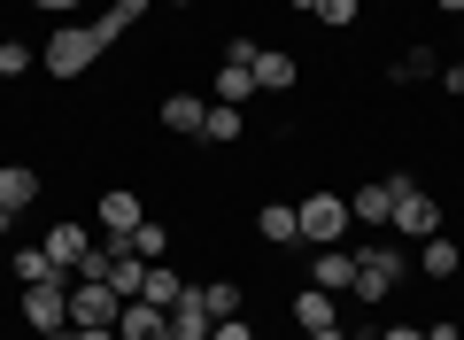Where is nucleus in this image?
I'll return each mask as SVG.
<instances>
[{
  "label": "nucleus",
  "mask_w": 464,
  "mask_h": 340,
  "mask_svg": "<svg viewBox=\"0 0 464 340\" xmlns=\"http://www.w3.org/2000/svg\"><path fill=\"white\" fill-rule=\"evenodd\" d=\"M32 201H39V170L8 162V170H0V209H32Z\"/></svg>",
  "instance_id": "obj_15"
},
{
  "label": "nucleus",
  "mask_w": 464,
  "mask_h": 340,
  "mask_svg": "<svg viewBox=\"0 0 464 340\" xmlns=\"http://www.w3.org/2000/svg\"><path fill=\"white\" fill-rule=\"evenodd\" d=\"M39 54L32 47H16V39H0V78H24V70H32Z\"/></svg>",
  "instance_id": "obj_28"
},
{
  "label": "nucleus",
  "mask_w": 464,
  "mask_h": 340,
  "mask_svg": "<svg viewBox=\"0 0 464 340\" xmlns=\"http://www.w3.org/2000/svg\"><path fill=\"white\" fill-rule=\"evenodd\" d=\"M140 16H148V0H116V8H101V16H93V39H101V47H116Z\"/></svg>",
  "instance_id": "obj_12"
},
{
  "label": "nucleus",
  "mask_w": 464,
  "mask_h": 340,
  "mask_svg": "<svg viewBox=\"0 0 464 340\" xmlns=\"http://www.w3.org/2000/svg\"><path fill=\"white\" fill-rule=\"evenodd\" d=\"M201 294V309H209V317H240V294L225 287V278H217V287H194Z\"/></svg>",
  "instance_id": "obj_26"
},
{
  "label": "nucleus",
  "mask_w": 464,
  "mask_h": 340,
  "mask_svg": "<svg viewBox=\"0 0 464 340\" xmlns=\"http://www.w3.org/2000/svg\"><path fill=\"white\" fill-rule=\"evenodd\" d=\"M302 340H348V333H341V325H325V333H302Z\"/></svg>",
  "instance_id": "obj_36"
},
{
  "label": "nucleus",
  "mask_w": 464,
  "mask_h": 340,
  "mask_svg": "<svg viewBox=\"0 0 464 340\" xmlns=\"http://www.w3.org/2000/svg\"><path fill=\"white\" fill-rule=\"evenodd\" d=\"M256 93H279V85H295V63H286V54H271V47H256Z\"/></svg>",
  "instance_id": "obj_19"
},
{
  "label": "nucleus",
  "mask_w": 464,
  "mask_h": 340,
  "mask_svg": "<svg viewBox=\"0 0 464 340\" xmlns=\"http://www.w3.org/2000/svg\"><path fill=\"white\" fill-rule=\"evenodd\" d=\"M32 8H54V16H70V8H85V0H32Z\"/></svg>",
  "instance_id": "obj_32"
},
{
  "label": "nucleus",
  "mask_w": 464,
  "mask_h": 340,
  "mask_svg": "<svg viewBox=\"0 0 464 340\" xmlns=\"http://www.w3.org/2000/svg\"><path fill=\"white\" fill-rule=\"evenodd\" d=\"M426 340H464V333H457V325H433V333H426Z\"/></svg>",
  "instance_id": "obj_34"
},
{
  "label": "nucleus",
  "mask_w": 464,
  "mask_h": 340,
  "mask_svg": "<svg viewBox=\"0 0 464 340\" xmlns=\"http://www.w3.org/2000/svg\"><path fill=\"white\" fill-rule=\"evenodd\" d=\"M109 294H124V302H140V287H148V263L124 248V256H109V278H101Z\"/></svg>",
  "instance_id": "obj_13"
},
{
  "label": "nucleus",
  "mask_w": 464,
  "mask_h": 340,
  "mask_svg": "<svg viewBox=\"0 0 464 340\" xmlns=\"http://www.w3.org/2000/svg\"><path fill=\"white\" fill-rule=\"evenodd\" d=\"M395 232H411V240H433L441 232V209H433V194H418L411 179H402V194H395V217H387Z\"/></svg>",
  "instance_id": "obj_5"
},
{
  "label": "nucleus",
  "mask_w": 464,
  "mask_h": 340,
  "mask_svg": "<svg viewBox=\"0 0 464 340\" xmlns=\"http://www.w3.org/2000/svg\"><path fill=\"white\" fill-rule=\"evenodd\" d=\"M186 294H194V287H186V278L170 271V263H148V287H140V302H155V309H179Z\"/></svg>",
  "instance_id": "obj_11"
},
{
  "label": "nucleus",
  "mask_w": 464,
  "mask_h": 340,
  "mask_svg": "<svg viewBox=\"0 0 464 340\" xmlns=\"http://www.w3.org/2000/svg\"><path fill=\"white\" fill-rule=\"evenodd\" d=\"M132 256H140V263H163V256H170V232L140 217V225H132Z\"/></svg>",
  "instance_id": "obj_23"
},
{
  "label": "nucleus",
  "mask_w": 464,
  "mask_h": 340,
  "mask_svg": "<svg viewBox=\"0 0 464 340\" xmlns=\"http://www.w3.org/2000/svg\"><path fill=\"white\" fill-rule=\"evenodd\" d=\"M402 271H411V256H402L395 240H372V248H356V302H387V294L402 287Z\"/></svg>",
  "instance_id": "obj_1"
},
{
  "label": "nucleus",
  "mask_w": 464,
  "mask_h": 340,
  "mask_svg": "<svg viewBox=\"0 0 464 340\" xmlns=\"http://www.w3.org/2000/svg\"><path fill=\"white\" fill-rule=\"evenodd\" d=\"M295 217H302V248H341V240H348V225H356L341 194H310Z\"/></svg>",
  "instance_id": "obj_2"
},
{
  "label": "nucleus",
  "mask_w": 464,
  "mask_h": 340,
  "mask_svg": "<svg viewBox=\"0 0 464 340\" xmlns=\"http://www.w3.org/2000/svg\"><path fill=\"white\" fill-rule=\"evenodd\" d=\"M317 287H325V294H348V287H356V248H317Z\"/></svg>",
  "instance_id": "obj_9"
},
{
  "label": "nucleus",
  "mask_w": 464,
  "mask_h": 340,
  "mask_svg": "<svg viewBox=\"0 0 464 340\" xmlns=\"http://www.w3.org/2000/svg\"><path fill=\"white\" fill-rule=\"evenodd\" d=\"M457 240H441V232H433V240H418V271H426V278H457Z\"/></svg>",
  "instance_id": "obj_16"
},
{
  "label": "nucleus",
  "mask_w": 464,
  "mask_h": 340,
  "mask_svg": "<svg viewBox=\"0 0 464 340\" xmlns=\"http://www.w3.org/2000/svg\"><path fill=\"white\" fill-rule=\"evenodd\" d=\"M209 340H256V333H248L240 317H217V325H209Z\"/></svg>",
  "instance_id": "obj_30"
},
{
  "label": "nucleus",
  "mask_w": 464,
  "mask_h": 340,
  "mask_svg": "<svg viewBox=\"0 0 464 340\" xmlns=\"http://www.w3.org/2000/svg\"><path fill=\"white\" fill-rule=\"evenodd\" d=\"M170 8H186V0H170Z\"/></svg>",
  "instance_id": "obj_39"
},
{
  "label": "nucleus",
  "mask_w": 464,
  "mask_h": 340,
  "mask_svg": "<svg viewBox=\"0 0 464 340\" xmlns=\"http://www.w3.org/2000/svg\"><path fill=\"white\" fill-rule=\"evenodd\" d=\"M47 271H63V263H54L47 248H16V278H24V287H39Z\"/></svg>",
  "instance_id": "obj_25"
},
{
  "label": "nucleus",
  "mask_w": 464,
  "mask_h": 340,
  "mask_svg": "<svg viewBox=\"0 0 464 340\" xmlns=\"http://www.w3.org/2000/svg\"><path fill=\"white\" fill-rule=\"evenodd\" d=\"M63 340H116V325H70Z\"/></svg>",
  "instance_id": "obj_31"
},
{
  "label": "nucleus",
  "mask_w": 464,
  "mask_h": 340,
  "mask_svg": "<svg viewBox=\"0 0 464 340\" xmlns=\"http://www.w3.org/2000/svg\"><path fill=\"white\" fill-rule=\"evenodd\" d=\"M317 24H356V0H317Z\"/></svg>",
  "instance_id": "obj_29"
},
{
  "label": "nucleus",
  "mask_w": 464,
  "mask_h": 340,
  "mask_svg": "<svg viewBox=\"0 0 464 340\" xmlns=\"http://www.w3.org/2000/svg\"><path fill=\"white\" fill-rule=\"evenodd\" d=\"M411 78H433V54H426V47L395 54V85H411Z\"/></svg>",
  "instance_id": "obj_27"
},
{
  "label": "nucleus",
  "mask_w": 464,
  "mask_h": 340,
  "mask_svg": "<svg viewBox=\"0 0 464 340\" xmlns=\"http://www.w3.org/2000/svg\"><path fill=\"white\" fill-rule=\"evenodd\" d=\"M248 93H256V70L248 63H225V70H217V101H225V109H240Z\"/></svg>",
  "instance_id": "obj_21"
},
{
  "label": "nucleus",
  "mask_w": 464,
  "mask_h": 340,
  "mask_svg": "<svg viewBox=\"0 0 464 340\" xmlns=\"http://www.w3.org/2000/svg\"><path fill=\"white\" fill-rule=\"evenodd\" d=\"M256 232H264V240H279V248H295V240H302V217L286 209V201H271V209L256 217Z\"/></svg>",
  "instance_id": "obj_20"
},
{
  "label": "nucleus",
  "mask_w": 464,
  "mask_h": 340,
  "mask_svg": "<svg viewBox=\"0 0 464 340\" xmlns=\"http://www.w3.org/2000/svg\"><path fill=\"white\" fill-rule=\"evenodd\" d=\"M380 340H426V333H418V325H395V333H380Z\"/></svg>",
  "instance_id": "obj_33"
},
{
  "label": "nucleus",
  "mask_w": 464,
  "mask_h": 340,
  "mask_svg": "<svg viewBox=\"0 0 464 340\" xmlns=\"http://www.w3.org/2000/svg\"><path fill=\"white\" fill-rule=\"evenodd\" d=\"M295 325H302V333H325V325H341V317H333V294H325V287L295 294Z\"/></svg>",
  "instance_id": "obj_18"
},
{
  "label": "nucleus",
  "mask_w": 464,
  "mask_h": 340,
  "mask_svg": "<svg viewBox=\"0 0 464 340\" xmlns=\"http://www.w3.org/2000/svg\"><path fill=\"white\" fill-rule=\"evenodd\" d=\"M8 225H16V209H0V232H8Z\"/></svg>",
  "instance_id": "obj_37"
},
{
  "label": "nucleus",
  "mask_w": 464,
  "mask_h": 340,
  "mask_svg": "<svg viewBox=\"0 0 464 340\" xmlns=\"http://www.w3.org/2000/svg\"><path fill=\"white\" fill-rule=\"evenodd\" d=\"M441 8H449V16H464V0H441Z\"/></svg>",
  "instance_id": "obj_38"
},
{
  "label": "nucleus",
  "mask_w": 464,
  "mask_h": 340,
  "mask_svg": "<svg viewBox=\"0 0 464 340\" xmlns=\"http://www.w3.org/2000/svg\"><path fill=\"white\" fill-rule=\"evenodd\" d=\"M24 325H39L47 340L70 325V271H47L39 287H24Z\"/></svg>",
  "instance_id": "obj_3"
},
{
  "label": "nucleus",
  "mask_w": 464,
  "mask_h": 340,
  "mask_svg": "<svg viewBox=\"0 0 464 340\" xmlns=\"http://www.w3.org/2000/svg\"><path fill=\"white\" fill-rule=\"evenodd\" d=\"M449 93H457V101H464V63H457V70H449Z\"/></svg>",
  "instance_id": "obj_35"
},
{
  "label": "nucleus",
  "mask_w": 464,
  "mask_h": 340,
  "mask_svg": "<svg viewBox=\"0 0 464 340\" xmlns=\"http://www.w3.org/2000/svg\"><path fill=\"white\" fill-rule=\"evenodd\" d=\"M93 54H101L93 24H63V32L47 39V54H39V63H47V78H78V70L93 63Z\"/></svg>",
  "instance_id": "obj_4"
},
{
  "label": "nucleus",
  "mask_w": 464,
  "mask_h": 340,
  "mask_svg": "<svg viewBox=\"0 0 464 340\" xmlns=\"http://www.w3.org/2000/svg\"><path fill=\"white\" fill-rule=\"evenodd\" d=\"M140 217H148V209H140L132 194H101V232H132Z\"/></svg>",
  "instance_id": "obj_22"
},
{
  "label": "nucleus",
  "mask_w": 464,
  "mask_h": 340,
  "mask_svg": "<svg viewBox=\"0 0 464 340\" xmlns=\"http://www.w3.org/2000/svg\"><path fill=\"white\" fill-rule=\"evenodd\" d=\"M201 140H209V147H232V140H240V109H225V101H217L209 124H201Z\"/></svg>",
  "instance_id": "obj_24"
},
{
  "label": "nucleus",
  "mask_w": 464,
  "mask_h": 340,
  "mask_svg": "<svg viewBox=\"0 0 464 340\" xmlns=\"http://www.w3.org/2000/svg\"><path fill=\"white\" fill-rule=\"evenodd\" d=\"M163 124L179 131V140H201V124H209V101H194V93H170V101H163Z\"/></svg>",
  "instance_id": "obj_10"
},
{
  "label": "nucleus",
  "mask_w": 464,
  "mask_h": 340,
  "mask_svg": "<svg viewBox=\"0 0 464 340\" xmlns=\"http://www.w3.org/2000/svg\"><path fill=\"white\" fill-rule=\"evenodd\" d=\"M116 309H124V294L93 287V278H78V287H70V325H116Z\"/></svg>",
  "instance_id": "obj_6"
},
{
  "label": "nucleus",
  "mask_w": 464,
  "mask_h": 340,
  "mask_svg": "<svg viewBox=\"0 0 464 340\" xmlns=\"http://www.w3.org/2000/svg\"><path fill=\"white\" fill-rule=\"evenodd\" d=\"M395 194H402V179H372V186H356L348 217H356V225H387V217H395Z\"/></svg>",
  "instance_id": "obj_8"
},
{
  "label": "nucleus",
  "mask_w": 464,
  "mask_h": 340,
  "mask_svg": "<svg viewBox=\"0 0 464 340\" xmlns=\"http://www.w3.org/2000/svg\"><path fill=\"white\" fill-rule=\"evenodd\" d=\"M116 340H170V309L124 302V309H116Z\"/></svg>",
  "instance_id": "obj_7"
},
{
  "label": "nucleus",
  "mask_w": 464,
  "mask_h": 340,
  "mask_svg": "<svg viewBox=\"0 0 464 340\" xmlns=\"http://www.w3.org/2000/svg\"><path fill=\"white\" fill-rule=\"evenodd\" d=\"M209 309H201V294H186V302L179 309H170V340H209Z\"/></svg>",
  "instance_id": "obj_17"
},
{
  "label": "nucleus",
  "mask_w": 464,
  "mask_h": 340,
  "mask_svg": "<svg viewBox=\"0 0 464 340\" xmlns=\"http://www.w3.org/2000/svg\"><path fill=\"white\" fill-rule=\"evenodd\" d=\"M85 248H93V232H85V225H54V232H47V256L63 263V271H78Z\"/></svg>",
  "instance_id": "obj_14"
},
{
  "label": "nucleus",
  "mask_w": 464,
  "mask_h": 340,
  "mask_svg": "<svg viewBox=\"0 0 464 340\" xmlns=\"http://www.w3.org/2000/svg\"><path fill=\"white\" fill-rule=\"evenodd\" d=\"M54 340H63V333H54Z\"/></svg>",
  "instance_id": "obj_40"
}]
</instances>
